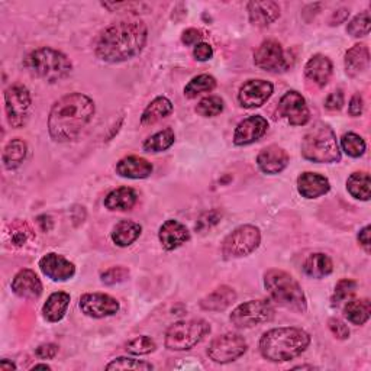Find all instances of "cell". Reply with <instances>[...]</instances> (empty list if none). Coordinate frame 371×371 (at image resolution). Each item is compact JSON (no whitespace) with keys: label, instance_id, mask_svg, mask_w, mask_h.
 Segmentation results:
<instances>
[{"label":"cell","instance_id":"obj_48","mask_svg":"<svg viewBox=\"0 0 371 371\" xmlns=\"http://www.w3.org/2000/svg\"><path fill=\"white\" fill-rule=\"evenodd\" d=\"M201 38H204V35H201V32L194 29V28L186 29L183 32V35H182V41L186 45H197V44H200Z\"/></svg>","mask_w":371,"mask_h":371},{"label":"cell","instance_id":"obj_13","mask_svg":"<svg viewBox=\"0 0 371 371\" xmlns=\"http://www.w3.org/2000/svg\"><path fill=\"white\" fill-rule=\"evenodd\" d=\"M279 115L293 126L306 125L311 119V111L306 100L300 93L290 90L287 92L279 104Z\"/></svg>","mask_w":371,"mask_h":371},{"label":"cell","instance_id":"obj_6","mask_svg":"<svg viewBox=\"0 0 371 371\" xmlns=\"http://www.w3.org/2000/svg\"><path fill=\"white\" fill-rule=\"evenodd\" d=\"M25 67L33 76L48 83H55L69 77L73 70V64L69 57L48 47L32 51L25 60Z\"/></svg>","mask_w":371,"mask_h":371},{"label":"cell","instance_id":"obj_24","mask_svg":"<svg viewBox=\"0 0 371 371\" xmlns=\"http://www.w3.org/2000/svg\"><path fill=\"white\" fill-rule=\"evenodd\" d=\"M237 300V293L229 286H221L200 300V308L208 312H222Z\"/></svg>","mask_w":371,"mask_h":371},{"label":"cell","instance_id":"obj_42","mask_svg":"<svg viewBox=\"0 0 371 371\" xmlns=\"http://www.w3.org/2000/svg\"><path fill=\"white\" fill-rule=\"evenodd\" d=\"M154 365L143 361V360H135V358H128V357H119L115 358L112 362L106 365V370H153Z\"/></svg>","mask_w":371,"mask_h":371},{"label":"cell","instance_id":"obj_16","mask_svg":"<svg viewBox=\"0 0 371 371\" xmlns=\"http://www.w3.org/2000/svg\"><path fill=\"white\" fill-rule=\"evenodd\" d=\"M41 272L54 282H65L76 275V265L65 257L50 253L40 260Z\"/></svg>","mask_w":371,"mask_h":371},{"label":"cell","instance_id":"obj_38","mask_svg":"<svg viewBox=\"0 0 371 371\" xmlns=\"http://www.w3.org/2000/svg\"><path fill=\"white\" fill-rule=\"evenodd\" d=\"M355 290H357V283L354 280H350V279L340 280L338 284L335 286V292L331 299L332 306L333 308L340 306V305H343V303L353 299V296L355 294Z\"/></svg>","mask_w":371,"mask_h":371},{"label":"cell","instance_id":"obj_53","mask_svg":"<svg viewBox=\"0 0 371 371\" xmlns=\"http://www.w3.org/2000/svg\"><path fill=\"white\" fill-rule=\"evenodd\" d=\"M0 370L2 371H12V370H16V365L9 361V360H2L0 361Z\"/></svg>","mask_w":371,"mask_h":371},{"label":"cell","instance_id":"obj_25","mask_svg":"<svg viewBox=\"0 0 371 371\" xmlns=\"http://www.w3.org/2000/svg\"><path fill=\"white\" fill-rule=\"evenodd\" d=\"M332 61L322 55V54H316L314 55L305 65V74L306 77L314 82L315 84H318L319 87H323L328 84L331 76H332Z\"/></svg>","mask_w":371,"mask_h":371},{"label":"cell","instance_id":"obj_14","mask_svg":"<svg viewBox=\"0 0 371 371\" xmlns=\"http://www.w3.org/2000/svg\"><path fill=\"white\" fill-rule=\"evenodd\" d=\"M80 309L90 318H108L119 312V301L105 293H86L80 297Z\"/></svg>","mask_w":371,"mask_h":371},{"label":"cell","instance_id":"obj_8","mask_svg":"<svg viewBox=\"0 0 371 371\" xmlns=\"http://www.w3.org/2000/svg\"><path fill=\"white\" fill-rule=\"evenodd\" d=\"M261 243V232L254 225H243L233 229L222 243V255L226 260L241 258L254 253Z\"/></svg>","mask_w":371,"mask_h":371},{"label":"cell","instance_id":"obj_11","mask_svg":"<svg viewBox=\"0 0 371 371\" xmlns=\"http://www.w3.org/2000/svg\"><path fill=\"white\" fill-rule=\"evenodd\" d=\"M247 341L240 333H223L216 336L208 348V355L218 364H228L247 353Z\"/></svg>","mask_w":371,"mask_h":371},{"label":"cell","instance_id":"obj_52","mask_svg":"<svg viewBox=\"0 0 371 371\" xmlns=\"http://www.w3.org/2000/svg\"><path fill=\"white\" fill-rule=\"evenodd\" d=\"M348 11L347 9H340L336 11L333 15H332V19H331V25H340L341 22H344L348 16Z\"/></svg>","mask_w":371,"mask_h":371},{"label":"cell","instance_id":"obj_21","mask_svg":"<svg viewBox=\"0 0 371 371\" xmlns=\"http://www.w3.org/2000/svg\"><path fill=\"white\" fill-rule=\"evenodd\" d=\"M116 173L125 179H147L153 175V164L143 157L129 155L119 160L116 164Z\"/></svg>","mask_w":371,"mask_h":371},{"label":"cell","instance_id":"obj_22","mask_svg":"<svg viewBox=\"0 0 371 371\" xmlns=\"http://www.w3.org/2000/svg\"><path fill=\"white\" fill-rule=\"evenodd\" d=\"M248 15L253 25L258 28L270 26L280 18V6L273 0H265V2H250Z\"/></svg>","mask_w":371,"mask_h":371},{"label":"cell","instance_id":"obj_37","mask_svg":"<svg viewBox=\"0 0 371 371\" xmlns=\"http://www.w3.org/2000/svg\"><path fill=\"white\" fill-rule=\"evenodd\" d=\"M216 87L215 77L209 74H200L193 77L187 86L184 87V96L189 99H194L201 93H211Z\"/></svg>","mask_w":371,"mask_h":371},{"label":"cell","instance_id":"obj_54","mask_svg":"<svg viewBox=\"0 0 371 371\" xmlns=\"http://www.w3.org/2000/svg\"><path fill=\"white\" fill-rule=\"evenodd\" d=\"M31 370H51V367L47 364H35Z\"/></svg>","mask_w":371,"mask_h":371},{"label":"cell","instance_id":"obj_39","mask_svg":"<svg viewBox=\"0 0 371 371\" xmlns=\"http://www.w3.org/2000/svg\"><path fill=\"white\" fill-rule=\"evenodd\" d=\"M223 111V100L219 96H208L201 99L196 106V112L204 118H214L222 113Z\"/></svg>","mask_w":371,"mask_h":371},{"label":"cell","instance_id":"obj_51","mask_svg":"<svg viewBox=\"0 0 371 371\" xmlns=\"http://www.w3.org/2000/svg\"><path fill=\"white\" fill-rule=\"evenodd\" d=\"M370 231H371V228L367 225L358 233V243L365 250V253H370Z\"/></svg>","mask_w":371,"mask_h":371},{"label":"cell","instance_id":"obj_43","mask_svg":"<svg viewBox=\"0 0 371 371\" xmlns=\"http://www.w3.org/2000/svg\"><path fill=\"white\" fill-rule=\"evenodd\" d=\"M155 348H157V345H155L154 340H151L150 336H145V335L129 341L126 345V351L133 355H147V354L154 353Z\"/></svg>","mask_w":371,"mask_h":371},{"label":"cell","instance_id":"obj_31","mask_svg":"<svg viewBox=\"0 0 371 371\" xmlns=\"http://www.w3.org/2000/svg\"><path fill=\"white\" fill-rule=\"evenodd\" d=\"M173 112V104L164 96L155 97L153 102L145 108L143 116H141V123L144 126H151L161 119L167 118Z\"/></svg>","mask_w":371,"mask_h":371},{"label":"cell","instance_id":"obj_7","mask_svg":"<svg viewBox=\"0 0 371 371\" xmlns=\"http://www.w3.org/2000/svg\"><path fill=\"white\" fill-rule=\"evenodd\" d=\"M211 333L205 319H189L173 323L165 332V347L172 351H187L200 344Z\"/></svg>","mask_w":371,"mask_h":371},{"label":"cell","instance_id":"obj_32","mask_svg":"<svg viewBox=\"0 0 371 371\" xmlns=\"http://www.w3.org/2000/svg\"><path fill=\"white\" fill-rule=\"evenodd\" d=\"M332 270H333L332 260L322 253H315L309 255L305 264H303V272L312 279H323L332 273Z\"/></svg>","mask_w":371,"mask_h":371},{"label":"cell","instance_id":"obj_15","mask_svg":"<svg viewBox=\"0 0 371 371\" xmlns=\"http://www.w3.org/2000/svg\"><path fill=\"white\" fill-rule=\"evenodd\" d=\"M273 84L267 80H248L238 93V100L243 108L255 109L262 106L273 94Z\"/></svg>","mask_w":371,"mask_h":371},{"label":"cell","instance_id":"obj_33","mask_svg":"<svg viewBox=\"0 0 371 371\" xmlns=\"http://www.w3.org/2000/svg\"><path fill=\"white\" fill-rule=\"evenodd\" d=\"M371 305L368 299H350L345 301L344 315L353 325H364L370 319Z\"/></svg>","mask_w":371,"mask_h":371},{"label":"cell","instance_id":"obj_10","mask_svg":"<svg viewBox=\"0 0 371 371\" xmlns=\"http://www.w3.org/2000/svg\"><path fill=\"white\" fill-rule=\"evenodd\" d=\"M31 94L22 84H12L5 92V109L8 122L12 128H22L29 119L31 111Z\"/></svg>","mask_w":371,"mask_h":371},{"label":"cell","instance_id":"obj_47","mask_svg":"<svg viewBox=\"0 0 371 371\" xmlns=\"http://www.w3.org/2000/svg\"><path fill=\"white\" fill-rule=\"evenodd\" d=\"M193 55L199 61H208V60H211L214 57V50H212V47L209 44L200 43V44L194 45Z\"/></svg>","mask_w":371,"mask_h":371},{"label":"cell","instance_id":"obj_9","mask_svg":"<svg viewBox=\"0 0 371 371\" xmlns=\"http://www.w3.org/2000/svg\"><path fill=\"white\" fill-rule=\"evenodd\" d=\"M276 316V309L268 300H250L237 306L231 314V322L241 329H250L267 322Z\"/></svg>","mask_w":371,"mask_h":371},{"label":"cell","instance_id":"obj_27","mask_svg":"<svg viewBox=\"0 0 371 371\" xmlns=\"http://www.w3.org/2000/svg\"><path fill=\"white\" fill-rule=\"evenodd\" d=\"M143 226L133 221H121L112 229V241L121 247H129L140 238Z\"/></svg>","mask_w":371,"mask_h":371},{"label":"cell","instance_id":"obj_45","mask_svg":"<svg viewBox=\"0 0 371 371\" xmlns=\"http://www.w3.org/2000/svg\"><path fill=\"white\" fill-rule=\"evenodd\" d=\"M344 106V93L343 90H335L332 92L326 100H325V108L328 111H341Z\"/></svg>","mask_w":371,"mask_h":371},{"label":"cell","instance_id":"obj_3","mask_svg":"<svg viewBox=\"0 0 371 371\" xmlns=\"http://www.w3.org/2000/svg\"><path fill=\"white\" fill-rule=\"evenodd\" d=\"M311 336L300 328L283 326L267 331L260 340L261 355L273 362H284L305 353Z\"/></svg>","mask_w":371,"mask_h":371},{"label":"cell","instance_id":"obj_4","mask_svg":"<svg viewBox=\"0 0 371 371\" xmlns=\"http://www.w3.org/2000/svg\"><path fill=\"white\" fill-rule=\"evenodd\" d=\"M264 286L276 305L296 314L306 312L308 301L305 293L300 284L283 270H268L264 276Z\"/></svg>","mask_w":371,"mask_h":371},{"label":"cell","instance_id":"obj_41","mask_svg":"<svg viewBox=\"0 0 371 371\" xmlns=\"http://www.w3.org/2000/svg\"><path fill=\"white\" fill-rule=\"evenodd\" d=\"M370 28H371V18L368 12H362L360 15H357L347 26V32L350 35H353L354 38H362L367 37L370 33Z\"/></svg>","mask_w":371,"mask_h":371},{"label":"cell","instance_id":"obj_5","mask_svg":"<svg viewBox=\"0 0 371 371\" xmlns=\"http://www.w3.org/2000/svg\"><path fill=\"white\" fill-rule=\"evenodd\" d=\"M301 155L318 164L338 162L341 150L333 129L326 123H316L301 140Z\"/></svg>","mask_w":371,"mask_h":371},{"label":"cell","instance_id":"obj_28","mask_svg":"<svg viewBox=\"0 0 371 371\" xmlns=\"http://www.w3.org/2000/svg\"><path fill=\"white\" fill-rule=\"evenodd\" d=\"M70 305V294L65 292H55L52 293L43 308L44 318L48 322H60Z\"/></svg>","mask_w":371,"mask_h":371},{"label":"cell","instance_id":"obj_40","mask_svg":"<svg viewBox=\"0 0 371 371\" xmlns=\"http://www.w3.org/2000/svg\"><path fill=\"white\" fill-rule=\"evenodd\" d=\"M341 147L350 157L358 158L365 151V141L360 137V135L354 132H348L341 138Z\"/></svg>","mask_w":371,"mask_h":371},{"label":"cell","instance_id":"obj_12","mask_svg":"<svg viewBox=\"0 0 371 371\" xmlns=\"http://www.w3.org/2000/svg\"><path fill=\"white\" fill-rule=\"evenodd\" d=\"M254 62L258 69L272 73H283L290 67L287 54L276 40H267L257 48Z\"/></svg>","mask_w":371,"mask_h":371},{"label":"cell","instance_id":"obj_2","mask_svg":"<svg viewBox=\"0 0 371 371\" xmlns=\"http://www.w3.org/2000/svg\"><path fill=\"white\" fill-rule=\"evenodd\" d=\"M94 111V102L86 94L70 93L62 96L50 112L48 131L51 138L57 143L77 140L93 121Z\"/></svg>","mask_w":371,"mask_h":371},{"label":"cell","instance_id":"obj_30","mask_svg":"<svg viewBox=\"0 0 371 371\" xmlns=\"http://www.w3.org/2000/svg\"><path fill=\"white\" fill-rule=\"evenodd\" d=\"M35 237V232L29 226L25 221H13L11 222L5 229V240L8 244H11L15 248H21L26 245L31 240Z\"/></svg>","mask_w":371,"mask_h":371},{"label":"cell","instance_id":"obj_26","mask_svg":"<svg viewBox=\"0 0 371 371\" xmlns=\"http://www.w3.org/2000/svg\"><path fill=\"white\" fill-rule=\"evenodd\" d=\"M370 65V51L365 45L357 44L345 54V72L350 77H357L364 73Z\"/></svg>","mask_w":371,"mask_h":371},{"label":"cell","instance_id":"obj_23","mask_svg":"<svg viewBox=\"0 0 371 371\" xmlns=\"http://www.w3.org/2000/svg\"><path fill=\"white\" fill-rule=\"evenodd\" d=\"M297 190L306 199H316L331 190V183L325 176L316 173H301L297 179Z\"/></svg>","mask_w":371,"mask_h":371},{"label":"cell","instance_id":"obj_50","mask_svg":"<svg viewBox=\"0 0 371 371\" xmlns=\"http://www.w3.org/2000/svg\"><path fill=\"white\" fill-rule=\"evenodd\" d=\"M362 109H364L362 96L360 93H357L351 97V102H350V106H348V113L351 116H360L362 113Z\"/></svg>","mask_w":371,"mask_h":371},{"label":"cell","instance_id":"obj_18","mask_svg":"<svg viewBox=\"0 0 371 371\" xmlns=\"http://www.w3.org/2000/svg\"><path fill=\"white\" fill-rule=\"evenodd\" d=\"M290 158L284 148L279 145H268L262 148L257 157L260 170L265 175H279L287 167Z\"/></svg>","mask_w":371,"mask_h":371},{"label":"cell","instance_id":"obj_49","mask_svg":"<svg viewBox=\"0 0 371 371\" xmlns=\"http://www.w3.org/2000/svg\"><path fill=\"white\" fill-rule=\"evenodd\" d=\"M57 353H58V347L55 344H44L37 348L35 355L41 360H51L57 355Z\"/></svg>","mask_w":371,"mask_h":371},{"label":"cell","instance_id":"obj_19","mask_svg":"<svg viewBox=\"0 0 371 371\" xmlns=\"http://www.w3.org/2000/svg\"><path fill=\"white\" fill-rule=\"evenodd\" d=\"M158 238L164 250L173 251L190 240V232L182 222L170 219L161 225Z\"/></svg>","mask_w":371,"mask_h":371},{"label":"cell","instance_id":"obj_20","mask_svg":"<svg viewBox=\"0 0 371 371\" xmlns=\"http://www.w3.org/2000/svg\"><path fill=\"white\" fill-rule=\"evenodd\" d=\"M12 292L21 299L33 300L43 294V283L35 272L23 268L12 280Z\"/></svg>","mask_w":371,"mask_h":371},{"label":"cell","instance_id":"obj_17","mask_svg":"<svg viewBox=\"0 0 371 371\" xmlns=\"http://www.w3.org/2000/svg\"><path fill=\"white\" fill-rule=\"evenodd\" d=\"M268 129V122L265 118L255 115L244 119L243 122L238 123L237 129H235L233 133V144L238 147L250 145L260 138H262L265 132Z\"/></svg>","mask_w":371,"mask_h":371},{"label":"cell","instance_id":"obj_46","mask_svg":"<svg viewBox=\"0 0 371 371\" xmlns=\"http://www.w3.org/2000/svg\"><path fill=\"white\" fill-rule=\"evenodd\" d=\"M328 325H329L331 332L335 335V338L347 340L348 336H350V329H348V326L343 321L333 318V319H329Z\"/></svg>","mask_w":371,"mask_h":371},{"label":"cell","instance_id":"obj_34","mask_svg":"<svg viewBox=\"0 0 371 371\" xmlns=\"http://www.w3.org/2000/svg\"><path fill=\"white\" fill-rule=\"evenodd\" d=\"M26 151V143L21 138H15L8 143L4 151V164L8 170H15V168H18L23 162Z\"/></svg>","mask_w":371,"mask_h":371},{"label":"cell","instance_id":"obj_1","mask_svg":"<svg viewBox=\"0 0 371 371\" xmlns=\"http://www.w3.org/2000/svg\"><path fill=\"white\" fill-rule=\"evenodd\" d=\"M148 29L143 21H121L109 25L96 43V55L111 64L137 57L145 47Z\"/></svg>","mask_w":371,"mask_h":371},{"label":"cell","instance_id":"obj_35","mask_svg":"<svg viewBox=\"0 0 371 371\" xmlns=\"http://www.w3.org/2000/svg\"><path fill=\"white\" fill-rule=\"evenodd\" d=\"M175 131L172 128H165L147 138L143 147L147 153H162L175 144Z\"/></svg>","mask_w":371,"mask_h":371},{"label":"cell","instance_id":"obj_29","mask_svg":"<svg viewBox=\"0 0 371 371\" xmlns=\"http://www.w3.org/2000/svg\"><path fill=\"white\" fill-rule=\"evenodd\" d=\"M137 200L138 196L133 189L119 187L106 196L105 206L109 211H131L137 204Z\"/></svg>","mask_w":371,"mask_h":371},{"label":"cell","instance_id":"obj_36","mask_svg":"<svg viewBox=\"0 0 371 371\" xmlns=\"http://www.w3.org/2000/svg\"><path fill=\"white\" fill-rule=\"evenodd\" d=\"M347 190L350 194L358 200H370L371 190H370V175L365 172L353 173L347 180Z\"/></svg>","mask_w":371,"mask_h":371},{"label":"cell","instance_id":"obj_44","mask_svg":"<svg viewBox=\"0 0 371 371\" xmlns=\"http://www.w3.org/2000/svg\"><path fill=\"white\" fill-rule=\"evenodd\" d=\"M129 277V270L118 265V267H112L109 270H106L105 273H102L100 279H102V283L108 284V286H113V284H119L122 282H125Z\"/></svg>","mask_w":371,"mask_h":371}]
</instances>
